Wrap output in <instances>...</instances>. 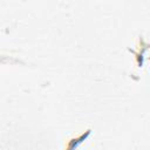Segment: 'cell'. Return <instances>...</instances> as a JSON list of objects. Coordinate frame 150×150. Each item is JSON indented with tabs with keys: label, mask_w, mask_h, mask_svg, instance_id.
<instances>
[{
	"label": "cell",
	"mask_w": 150,
	"mask_h": 150,
	"mask_svg": "<svg viewBox=\"0 0 150 150\" xmlns=\"http://www.w3.org/2000/svg\"><path fill=\"white\" fill-rule=\"evenodd\" d=\"M89 134H90V130H87L86 134H82V135H80L77 137H73V138L68 139L67 145H66V150H75V148H77V145L80 143H82L88 137Z\"/></svg>",
	"instance_id": "1"
}]
</instances>
